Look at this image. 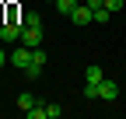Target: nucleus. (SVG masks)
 Returning a JSON list of instances; mask_svg holds the SVG:
<instances>
[{
	"label": "nucleus",
	"instance_id": "nucleus-1",
	"mask_svg": "<svg viewBox=\"0 0 126 119\" xmlns=\"http://www.w3.org/2000/svg\"><path fill=\"white\" fill-rule=\"evenodd\" d=\"M21 32H25L21 21H7V25H0V39H4V42H21Z\"/></svg>",
	"mask_w": 126,
	"mask_h": 119
},
{
	"label": "nucleus",
	"instance_id": "nucleus-2",
	"mask_svg": "<svg viewBox=\"0 0 126 119\" xmlns=\"http://www.w3.org/2000/svg\"><path fill=\"white\" fill-rule=\"evenodd\" d=\"M32 63V49L28 46H21V42H18V49H11V67H18V70H25Z\"/></svg>",
	"mask_w": 126,
	"mask_h": 119
},
{
	"label": "nucleus",
	"instance_id": "nucleus-3",
	"mask_svg": "<svg viewBox=\"0 0 126 119\" xmlns=\"http://www.w3.org/2000/svg\"><path fill=\"white\" fill-rule=\"evenodd\" d=\"M70 21H74V25H94V11H91L88 4H77L74 14H70Z\"/></svg>",
	"mask_w": 126,
	"mask_h": 119
},
{
	"label": "nucleus",
	"instance_id": "nucleus-4",
	"mask_svg": "<svg viewBox=\"0 0 126 119\" xmlns=\"http://www.w3.org/2000/svg\"><path fill=\"white\" fill-rule=\"evenodd\" d=\"M21 46L39 49V46H42V28H28V25H25V32H21Z\"/></svg>",
	"mask_w": 126,
	"mask_h": 119
},
{
	"label": "nucleus",
	"instance_id": "nucleus-5",
	"mask_svg": "<svg viewBox=\"0 0 126 119\" xmlns=\"http://www.w3.org/2000/svg\"><path fill=\"white\" fill-rule=\"evenodd\" d=\"M98 98L102 102H116L119 98V84L116 81H98Z\"/></svg>",
	"mask_w": 126,
	"mask_h": 119
},
{
	"label": "nucleus",
	"instance_id": "nucleus-6",
	"mask_svg": "<svg viewBox=\"0 0 126 119\" xmlns=\"http://www.w3.org/2000/svg\"><path fill=\"white\" fill-rule=\"evenodd\" d=\"M84 81H88V84H98V81H105V70H102L98 63H88V67H84Z\"/></svg>",
	"mask_w": 126,
	"mask_h": 119
},
{
	"label": "nucleus",
	"instance_id": "nucleus-7",
	"mask_svg": "<svg viewBox=\"0 0 126 119\" xmlns=\"http://www.w3.org/2000/svg\"><path fill=\"white\" fill-rule=\"evenodd\" d=\"M35 102H39L35 95H28V91H21V95H18V109H21V116H25V112H28L32 105H35Z\"/></svg>",
	"mask_w": 126,
	"mask_h": 119
},
{
	"label": "nucleus",
	"instance_id": "nucleus-8",
	"mask_svg": "<svg viewBox=\"0 0 126 119\" xmlns=\"http://www.w3.org/2000/svg\"><path fill=\"white\" fill-rule=\"evenodd\" d=\"M21 74H25V77H28V81H39V77H42V74H46V67H39V63H28V67H25Z\"/></svg>",
	"mask_w": 126,
	"mask_h": 119
},
{
	"label": "nucleus",
	"instance_id": "nucleus-9",
	"mask_svg": "<svg viewBox=\"0 0 126 119\" xmlns=\"http://www.w3.org/2000/svg\"><path fill=\"white\" fill-rule=\"evenodd\" d=\"M74 7H77V0H56V11L63 14V18H70V14H74Z\"/></svg>",
	"mask_w": 126,
	"mask_h": 119
},
{
	"label": "nucleus",
	"instance_id": "nucleus-10",
	"mask_svg": "<svg viewBox=\"0 0 126 119\" xmlns=\"http://www.w3.org/2000/svg\"><path fill=\"white\" fill-rule=\"evenodd\" d=\"M25 25H28V28H42V14H39V11H28V14H25Z\"/></svg>",
	"mask_w": 126,
	"mask_h": 119
},
{
	"label": "nucleus",
	"instance_id": "nucleus-11",
	"mask_svg": "<svg viewBox=\"0 0 126 119\" xmlns=\"http://www.w3.org/2000/svg\"><path fill=\"white\" fill-rule=\"evenodd\" d=\"M109 18H112V11H109V7H98V11H94V25H105Z\"/></svg>",
	"mask_w": 126,
	"mask_h": 119
},
{
	"label": "nucleus",
	"instance_id": "nucleus-12",
	"mask_svg": "<svg viewBox=\"0 0 126 119\" xmlns=\"http://www.w3.org/2000/svg\"><path fill=\"white\" fill-rule=\"evenodd\" d=\"M46 60H49V56H46V49H42V46H39V49H32V63L46 67Z\"/></svg>",
	"mask_w": 126,
	"mask_h": 119
},
{
	"label": "nucleus",
	"instance_id": "nucleus-13",
	"mask_svg": "<svg viewBox=\"0 0 126 119\" xmlns=\"http://www.w3.org/2000/svg\"><path fill=\"white\" fill-rule=\"evenodd\" d=\"M84 98H88V102L98 98V84H88V81H84Z\"/></svg>",
	"mask_w": 126,
	"mask_h": 119
},
{
	"label": "nucleus",
	"instance_id": "nucleus-14",
	"mask_svg": "<svg viewBox=\"0 0 126 119\" xmlns=\"http://www.w3.org/2000/svg\"><path fill=\"white\" fill-rule=\"evenodd\" d=\"M63 116V109L60 105H49V102H46V119H60Z\"/></svg>",
	"mask_w": 126,
	"mask_h": 119
},
{
	"label": "nucleus",
	"instance_id": "nucleus-15",
	"mask_svg": "<svg viewBox=\"0 0 126 119\" xmlns=\"http://www.w3.org/2000/svg\"><path fill=\"white\" fill-rule=\"evenodd\" d=\"M105 7H109V11L116 14V11H123V0H105Z\"/></svg>",
	"mask_w": 126,
	"mask_h": 119
},
{
	"label": "nucleus",
	"instance_id": "nucleus-16",
	"mask_svg": "<svg viewBox=\"0 0 126 119\" xmlns=\"http://www.w3.org/2000/svg\"><path fill=\"white\" fill-rule=\"evenodd\" d=\"M84 4H88L91 11H98V7H105V0H84Z\"/></svg>",
	"mask_w": 126,
	"mask_h": 119
},
{
	"label": "nucleus",
	"instance_id": "nucleus-17",
	"mask_svg": "<svg viewBox=\"0 0 126 119\" xmlns=\"http://www.w3.org/2000/svg\"><path fill=\"white\" fill-rule=\"evenodd\" d=\"M7 63H11V53H4V49H0V70H4Z\"/></svg>",
	"mask_w": 126,
	"mask_h": 119
},
{
	"label": "nucleus",
	"instance_id": "nucleus-18",
	"mask_svg": "<svg viewBox=\"0 0 126 119\" xmlns=\"http://www.w3.org/2000/svg\"><path fill=\"white\" fill-rule=\"evenodd\" d=\"M49 4H56V0H49Z\"/></svg>",
	"mask_w": 126,
	"mask_h": 119
}]
</instances>
